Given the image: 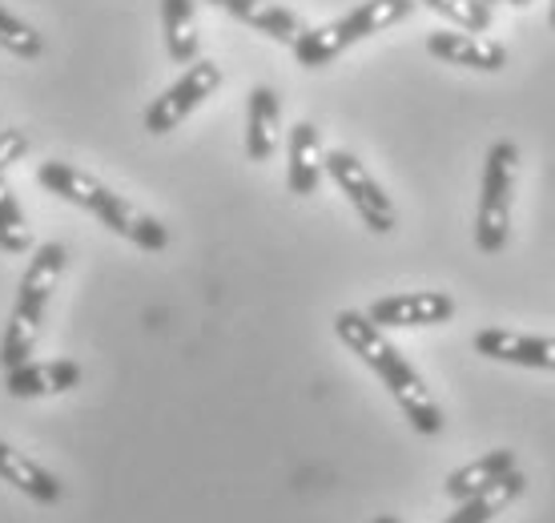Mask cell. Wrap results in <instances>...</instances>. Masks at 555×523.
Listing matches in <instances>:
<instances>
[{"mask_svg":"<svg viewBox=\"0 0 555 523\" xmlns=\"http://www.w3.org/2000/svg\"><path fill=\"white\" fill-rule=\"evenodd\" d=\"M28 153V133L25 129H0V174L9 166H16Z\"/></svg>","mask_w":555,"mask_h":523,"instance_id":"7402d4cb","label":"cell"},{"mask_svg":"<svg viewBox=\"0 0 555 523\" xmlns=\"http://www.w3.org/2000/svg\"><path fill=\"white\" fill-rule=\"evenodd\" d=\"M0 250L4 254H28L33 250V230H28L25 209L16 206L9 181L0 174Z\"/></svg>","mask_w":555,"mask_h":523,"instance_id":"d6986e66","label":"cell"},{"mask_svg":"<svg viewBox=\"0 0 555 523\" xmlns=\"http://www.w3.org/2000/svg\"><path fill=\"white\" fill-rule=\"evenodd\" d=\"M225 13L234 16V21H242V25L266 33L270 41L291 44V49L302 41V33L310 28L294 9H282V4H274V0H230Z\"/></svg>","mask_w":555,"mask_h":523,"instance_id":"4fadbf2b","label":"cell"},{"mask_svg":"<svg viewBox=\"0 0 555 523\" xmlns=\"http://www.w3.org/2000/svg\"><path fill=\"white\" fill-rule=\"evenodd\" d=\"M334 334L350 346V355H359L371 371L383 379V386L390 391V399L399 403V411L406 414V423L418 431V435H439L443 431V411L435 395L427 391L423 374L403 358V350L390 343L383 327H375L366 315L359 310H343L334 318Z\"/></svg>","mask_w":555,"mask_h":523,"instance_id":"6da1fadb","label":"cell"},{"mask_svg":"<svg viewBox=\"0 0 555 523\" xmlns=\"http://www.w3.org/2000/svg\"><path fill=\"white\" fill-rule=\"evenodd\" d=\"M479 4H483V9H491V13H495V4H500V0H479Z\"/></svg>","mask_w":555,"mask_h":523,"instance_id":"cb8c5ba5","label":"cell"},{"mask_svg":"<svg viewBox=\"0 0 555 523\" xmlns=\"http://www.w3.org/2000/svg\"><path fill=\"white\" fill-rule=\"evenodd\" d=\"M524 487H528V475L519 468L507 471V475H503L500 483H491L487 492H479V496H472V499H459V508L451 511L443 523H491L503 508H512L515 499L524 496Z\"/></svg>","mask_w":555,"mask_h":523,"instance_id":"2e32d148","label":"cell"},{"mask_svg":"<svg viewBox=\"0 0 555 523\" xmlns=\"http://www.w3.org/2000/svg\"><path fill=\"white\" fill-rule=\"evenodd\" d=\"M366 318L383 331H411V327H443L455 318V298L443 290H406L375 298Z\"/></svg>","mask_w":555,"mask_h":523,"instance_id":"ba28073f","label":"cell"},{"mask_svg":"<svg viewBox=\"0 0 555 523\" xmlns=\"http://www.w3.org/2000/svg\"><path fill=\"white\" fill-rule=\"evenodd\" d=\"M81 383V367L73 358H49V362H33L4 371V386L13 399H44V395H61Z\"/></svg>","mask_w":555,"mask_h":523,"instance_id":"8fae6325","label":"cell"},{"mask_svg":"<svg viewBox=\"0 0 555 523\" xmlns=\"http://www.w3.org/2000/svg\"><path fill=\"white\" fill-rule=\"evenodd\" d=\"M282 141V105L278 93L266 85L250 89V110H246V153L250 162H270Z\"/></svg>","mask_w":555,"mask_h":523,"instance_id":"9a60e30c","label":"cell"},{"mask_svg":"<svg viewBox=\"0 0 555 523\" xmlns=\"http://www.w3.org/2000/svg\"><path fill=\"white\" fill-rule=\"evenodd\" d=\"M326 174L334 178V186L347 193V202L354 206V214L362 218V226L371 234H390L399 226V214H395V202H390L383 186L371 178V169L362 166L350 150H331L326 153Z\"/></svg>","mask_w":555,"mask_h":523,"instance_id":"8992f818","label":"cell"},{"mask_svg":"<svg viewBox=\"0 0 555 523\" xmlns=\"http://www.w3.org/2000/svg\"><path fill=\"white\" fill-rule=\"evenodd\" d=\"M418 4H427L430 13L455 21L463 33H487V28H491V21H495V13H491V9H483L479 0H418Z\"/></svg>","mask_w":555,"mask_h":523,"instance_id":"ffe728a7","label":"cell"},{"mask_svg":"<svg viewBox=\"0 0 555 523\" xmlns=\"http://www.w3.org/2000/svg\"><path fill=\"white\" fill-rule=\"evenodd\" d=\"M430 56H439L447 65H463V69H479V73H500L507 65V49L495 41H479L475 33H463V28H439L427 37Z\"/></svg>","mask_w":555,"mask_h":523,"instance_id":"30bf717a","label":"cell"},{"mask_svg":"<svg viewBox=\"0 0 555 523\" xmlns=\"http://www.w3.org/2000/svg\"><path fill=\"white\" fill-rule=\"evenodd\" d=\"M0 483H9L21 496L37 499V503H61V496H65V487H61L53 471L41 468L28 455H21L9 443H0Z\"/></svg>","mask_w":555,"mask_h":523,"instance_id":"5bb4252c","label":"cell"},{"mask_svg":"<svg viewBox=\"0 0 555 523\" xmlns=\"http://www.w3.org/2000/svg\"><path fill=\"white\" fill-rule=\"evenodd\" d=\"M475 350L495 362H512V367H528V371H555V339L543 334H519L487 327L475 334Z\"/></svg>","mask_w":555,"mask_h":523,"instance_id":"9c48e42d","label":"cell"},{"mask_svg":"<svg viewBox=\"0 0 555 523\" xmlns=\"http://www.w3.org/2000/svg\"><path fill=\"white\" fill-rule=\"evenodd\" d=\"M507 4H515V9H528L531 0H507Z\"/></svg>","mask_w":555,"mask_h":523,"instance_id":"d4e9b609","label":"cell"},{"mask_svg":"<svg viewBox=\"0 0 555 523\" xmlns=\"http://www.w3.org/2000/svg\"><path fill=\"white\" fill-rule=\"evenodd\" d=\"M418 0H362L359 9H350L347 16H338L334 25H322V28H306L302 41L294 44V56H298V65L306 69H322V65H331L338 53H347L350 44L366 41V37H375L383 28L399 25L406 16L415 13Z\"/></svg>","mask_w":555,"mask_h":523,"instance_id":"277c9868","label":"cell"},{"mask_svg":"<svg viewBox=\"0 0 555 523\" xmlns=\"http://www.w3.org/2000/svg\"><path fill=\"white\" fill-rule=\"evenodd\" d=\"M37 181H41L49 193H56L61 202H69V206H81V209H89V214H98L113 234L129 238L133 246L153 250V254L169 246V230L153 218V214L138 209L133 202H126L121 193H113L105 181H98L93 174H85V169L69 166V162H41V169H37Z\"/></svg>","mask_w":555,"mask_h":523,"instance_id":"7a4b0ae2","label":"cell"},{"mask_svg":"<svg viewBox=\"0 0 555 523\" xmlns=\"http://www.w3.org/2000/svg\"><path fill=\"white\" fill-rule=\"evenodd\" d=\"M209 4H218V9H225V4H230V0H209Z\"/></svg>","mask_w":555,"mask_h":523,"instance_id":"4316f807","label":"cell"},{"mask_svg":"<svg viewBox=\"0 0 555 523\" xmlns=\"http://www.w3.org/2000/svg\"><path fill=\"white\" fill-rule=\"evenodd\" d=\"M162 28L166 49L178 65L197 61V28H194V0H162Z\"/></svg>","mask_w":555,"mask_h":523,"instance_id":"ac0fdd59","label":"cell"},{"mask_svg":"<svg viewBox=\"0 0 555 523\" xmlns=\"http://www.w3.org/2000/svg\"><path fill=\"white\" fill-rule=\"evenodd\" d=\"M375 523H403V520H395V515H375Z\"/></svg>","mask_w":555,"mask_h":523,"instance_id":"603a6c76","label":"cell"},{"mask_svg":"<svg viewBox=\"0 0 555 523\" xmlns=\"http://www.w3.org/2000/svg\"><path fill=\"white\" fill-rule=\"evenodd\" d=\"M547 25L555 28V0H552V13H547Z\"/></svg>","mask_w":555,"mask_h":523,"instance_id":"484cf974","label":"cell"},{"mask_svg":"<svg viewBox=\"0 0 555 523\" xmlns=\"http://www.w3.org/2000/svg\"><path fill=\"white\" fill-rule=\"evenodd\" d=\"M519 178V150L512 141H495L483 157V186H479V218H475V246L483 254H500L512 234V197Z\"/></svg>","mask_w":555,"mask_h":523,"instance_id":"5b68a950","label":"cell"},{"mask_svg":"<svg viewBox=\"0 0 555 523\" xmlns=\"http://www.w3.org/2000/svg\"><path fill=\"white\" fill-rule=\"evenodd\" d=\"M515 468H519V463H515V451L500 447V451L483 455V459H475V463H467V468L451 471L443 483V492L459 503V499H472V496H479V492H487L491 483H500L503 475Z\"/></svg>","mask_w":555,"mask_h":523,"instance_id":"e0dca14e","label":"cell"},{"mask_svg":"<svg viewBox=\"0 0 555 523\" xmlns=\"http://www.w3.org/2000/svg\"><path fill=\"white\" fill-rule=\"evenodd\" d=\"M0 49H9V53L33 61V56L44 53V41H41V33H37V28L25 25L21 16H13L4 4H0Z\"/></svg>","mask_w":555,"mask_h":523,"instance_id":"44dd1931","label":"cell"},{"mask_svg":"<svg viewBox=\"0 0 555 523\" xmlns=\"http://www.w3.org/2000/svg\"><path fill=\"white\" fill-rule=\"evenodd\" d=\"M218 85H222V69H218L214 61H194V65L181 73L178 81L169 85L166 93L145 110V129H150L153 138H157V133H169V129H178L206 97L218 93Z\"/></svg>","mask_w":555,"mask_h":523,"instance_id":"52a82bcc","label":"cell"},{"mask_svg":"<svg viewBox=\"0 0 555 523\" xmlns=\"http://www.w3.org/2000/svg\"><path fill=\"white\" fill-rule=\"evenodd\" d=\"M286 153H291V166H286V186L298 197H310L319 190L322 174H326V153H322L319 129L310 122H298L291 129V141H286Z\"/></svg>","mask_w":555,"mask_h":523,"instance_id":"7c38bea8","label":"cell"},{"mask_svg":"<svg viewBox=\"0 0 555 523\" xmlns=\"http://www.w3.org/2000/svg\"><path fill=\"white\" fill-rule=\"evenodd\" d=\"M65 258H69V254H65L61 242L33 246L28 270L21 275V290H16L13 318H9V327H4V339H0V367H4V371L25 367L28 358L37 355L44 310H49V298H53L56 282L65 275Z\"/></svg>","mask_w":555,"mask_h":523,"instance_id":"3957f363","label":"cell"}]
</instances>
